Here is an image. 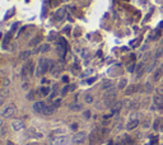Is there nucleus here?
I'll return each instance as SVG.
<instances>
[{
  "instance_id": "obj_17",
  "label": "nucleus",
  "mask_w": 163,
  "mask_h": 145,
  "mask_svg": "<svg viewBox=\"0 0 163 145\" xmlns=\"http://www.w3.org/2000/svg\"><path fill=\"white\" fill-rule=\"evenodd\" d=\"M10 40V34H6L5 36V38H4V41H3V45L4 46H6V44H8V41Z\"/></svg>"
},
{
  "instance_id": "obj_16",
  "label": "nucleus",
  "mask_w": 163,
  "mask_h": 145,
  "mask_svg": "<svg viewBox=\"0 0 163 145\" xmlns=\"http://www.w3.org/2000/svg\"><path fill=\"white\" fill-rule=\"evenodd\" d=\"M86 102H87V103H92V102H93V97H92L90 94H87V96H86Z\"/></svg>"
},
{
  "instance_id": "obj_8",
  "label": "nucleus",
  "mask_w": 163,
  "mask_h": 145,
  "mask_svg": "<svg viewBox=\"0 0 163 145\" xmlns=\"http://www.w3.org/2000/svg\"><path fill=\"white\" fill-rule=\"evenodd\" d=\"M138 124H139V120L135 117V118H131L129 122H127V126H126V129L127 130H133V129H135L136 126H138Z\"/></svg>"
},
{
  "instance_id": "obj_7",
  "label": "nucleus",
  "mask_w": 163,
  "mask_h": 145,
  "mask_svg": "<svg viewBox=\"0 0 163 145\" xmlns=\"http://www.w3.org/2000/svg\"><path fill=\"white\" fill-rule=\"evenodd\" d=\"M84 139H86V134L84 132H78L73 136V143L74 144H80V143L84 141Z\"/></svg>"
},
{
  "instance_id": "obj_12",
  "label": "nucleus",
  "mask_w": 163,
  "mask_h": 145,
  "mask_svg": "<svg viewBox=\"0 0 163 145\" xmlns=\"http://www.w3.org/2000/svg\"><path fill=\"white\" fill-rule=\"evenodd\" d=\"M162 72H163L162 69H158V70L155 71V74H154V76H153V80H154V82H157V80H158V79H159V78L163 75Z\"/></svg>"
},
{
  "instance_id": "obj_1",
  "label": "nucleus",
  "mask_w": 163,
  "mask_h": 145,
  "mask_svg": "<svg viewBox=\"0 0 163 145\" xmlns=\"http://www.w3.org/2000/svg\"><path fill=\"white\" fill-rule=\"evenodd\" d=\"M51 68H52V62L48 59H41L38 69H37V75H44L45 72H47Z\"/></svg>"
},
{
  "instance_id": "obj_3",
  "label": "nucleus",
  "mask_w": 163,
  "mask_h": 145,
  "mask_svg": "<svg viewBox=\"0 0 163 145\" xmlns=\"http://www.w3.org/2000/svg\"><path fill=\"white\" fill-rule=\"evenodd\" d=\"M33 71V64L32 62H27L26 65H23V68H22V71H20V76L23 78V79H26L28 75H31Z\"/></svg>"
},
{
  "instance_id": "obj_6",
  "label": "nucleus",
  "mask_w": 163,
  "mask_h": 145,
  "mask_svg": "<svg viewBox=\"0 0 163 145\" xmlns=\"http://www.w3.org/2000/svg\"><path fill=\"white\" fill-rule=\"evenodd\" d=\"M100 130H94L92 134H90V144H96L97 141H100L102 139V134L100 135Z\"/></svg>"
},
{
  "instance_id": "obj_24",
  "label": "nucleus",
  "mask_w": 163,
  "mask_h": 145,
  "mask_svg": "<svg viewBox=\"0 0 163 145\" xmlns=\"http://www.w3.org/2000/svg\"><path fill=\"white\" fill-rule=\"evenodd\" d=\"M44 145H46V144H44Z\"/></svg>"
},
{
  "instance_id": "obj_10",
  "label": "nucleus",
  "mask_w": 163,
  "mask_h": 145,
  "mask_svg": "<svg viewBox=\"0 0 163 145\" xmlns=\"http://www.w3.org/2000/svg\"><path fill=\"white\" fill-rule=\"evenodd\" d=\"M74 85H73V87H72V85H65V87L62 88V89H61V94H62V96H65V94H66V93H68V92H70V90H73V89H74Z\"/></svg>"
},
{
  "instance_id": "obj_21",
  "label": "nucleus",
  "mask_w": 163,
  "mask_h": 145,
  "mask_svg": "<svg viewBox=\"0 0 163 145\" xmlns=\"http://www.w3.org/2000/svg\"><path fill=\"white\" fill-rule=\"evenodd\" d=\"M33 94H34V92H30V96L27 97L28 99H33Z\"/></svg>"
},
{
  "instance_id": "obj_4",
  "label": "nucleus",
  "mask_w": 163,
  "mask_h": 145,
  "mask_svg": "<svg viewBox=\"0 0 163 145\" xmlns=\"http://www.w3.org/2000/svg\"><path fill=\"white\" fill-rule=\"evenodd\" d=\"M68 141H69V137H68L66 135H60V136H58V137L52 139L51 145H65Z\"/></svg>"
},
{
  "instance_id": "obj_20",
  "label": "nucleus",
  "mask_w": 163,
  "mask_h": 145,
  "mask_svg": "<svg viewBox=\"0 0 163 145\" xmlns=\"http://www.w3.org/2000/svg\"><path fill=\"white\" fill-rule=\"evenodd\" d=\"M120 88H125L126 87V79H122L121 82H120V85H119Z\"/></svg>"
},
{
  "instance_id": "obj_5",
  "label": "nucleus",
  "mask_w": 163,
  "mask_h": 145,
  "mask_svg": "<svg viewBox=\"0 0 163 145\" xmlns=\"http://www.w3.org/2000/svg\"><path fill=\"white\" fill-rule=\"evenodd\" d=\"M46 107H47V104H45V102H36V103L33 104L34 112H37V113H40V115H45Z\"/></svg>"
},
{
  "instance_id": "obj_13",
  "label": "nucleus",
  "mask_w": 163,
  "mask_h": 145,
  "mask_svg": "<svg viewBox=\"0 0 163 145\" xmlns=\"http://www.w3.org/2000/svg\"><path fill=\"white\" fill-rule=\"evenodd\" d=\"M40 93H41V96H47V94L50 93V88H47V87L41 88V89H40Z\"/></svg>"
},
{
  "instance_id": "obj_9",
  "label": "nucleus",
  "mask_w": 163,
  "mask_h": 145,
  "mask_svg": "<svg viewBox=\"0 0 163 145\" xmlns=\"http://www.w3.org/2000/svg\"><path fill=\"white\" fill-rule=\"evenodd\" d=\"M12 127H13V130L19 131V130H22V129L24 127V125H23L22 121H14V122L12 124Z\"/></svg>"
},
{
  "instance_id": "obj_22",
  "label": "nucleus",
  "mask_w": 163,
  "mask_h": 145,
  "mask_svg": "<svg viewBox=\"0 0 163 145\" xmlns=\"http://www.w3.org/2000/svg\"><path fill=\"white\" fill-rule=\"evenodd\" d=\"M27 145H37L36 143H30V144H27Z\"/></svg>"
},
{
  "instance_id": "obj_23",
  "label": "nucleus",
  "mask_w": 163,
  "mask_h": 145,
  "mask_svg": "<svg viewBox=\"0 0 163 145\" xmlns=\"http://www.w3.org/2000/svg\"><path fill=\"white\" fill-rule=\"evenodd\" d=\"M108 145H112V143H108Z\"/></svg>"
},
{
  "instance_id": "obj_11",
  "label": "nucleus",
  "mask_w": 163,
  "mask_h": 145,
  "mask_svg": "<svg viewBox=\"0 0 163 145\" xmlns=\"http://www.w3.org/2000/svg\"><path fill=\"white\" fill-rule=\"evenodd\" d=\"M69 108H70L72 111H80V110H82V104L73 103V104H70V106H69Z\"/></svg>"
},
{
  "instance_id": "obj_15",
  "label": "nucleus",
  "mask_w": 163,
  "mask_h": 145,
  "mask_svg": "<svg viewBox=\"0 0 163 145\" xmlns=\"http://www.w3.org/2000/svg\"><path fill=\"white\" fill-rule=\"evenodd\" d=\"M38 42H41V37H36L33 41H31L30 45H31V46H34V45H37Z\"/></svg>"
},
{
  "instance_id": "obj_2",
  "label": "nucleus",
  "mask_w": 163,
  "mask_h": 145,
  "mask_svg": "<svg viewBox=\"0 0 163 145\" xmlns=\"http://www.w3.org/2000/svg\"><path fill=\"white\" fill-rule=\"evenodd\" d=\"M15 111H17V108H15L14 103H9V104H6V106L3 108V111H1V117H3V118H9V117L14 116Z\"/></svg>"
},
{
  "instance_id": "obj_19",
  "label": "nucleus",
  "mask_w": 163,
  "mask_h": 145,
  "mask_svg": "<svg viewBox=\"0 0 163 145\" xmlns=\"http://www.w3.org/2000/svg\"><path fill=\"white\" fill-rule=\"evenodd\" d=\"M60 103H61V99H56V101H55L54 103H52V106H54L55 108H58V107L60 106Z\"/></svg>"
},
{
  "instance_id": "obj_18",
  "label": "nucleus",
  "mask_w": 163,
  "mask_h": 145,
  "mask_svg": "<svg viewBox=\"0 0 163 145\" xmlns=\"http://www.w3.org/2000/svg\"><path fill=\"white\" fill-rule=\"evenodd\" d=\"M30 55H31L30 51H26V52H23V54L20 55V59H26V57H28Z\"/></svg>"
},
{
  "instance_id": "obj_14",
  "label": "nucleus",
  "mask_w": 163,
  "mask_h": 145,
  "mask_svg": "<svg viewBox=\"0 0 163 145\" xmlns=\"http://www.w3.org/2000/svg\"><path fill=\"white\" fill-rule=\"evenodd\" d=\"M48 48H50V47H48L47 45H45L44 47H40V48H37V50H36V52H45V51H48Z\"/></svg>"
}]
</instances>
